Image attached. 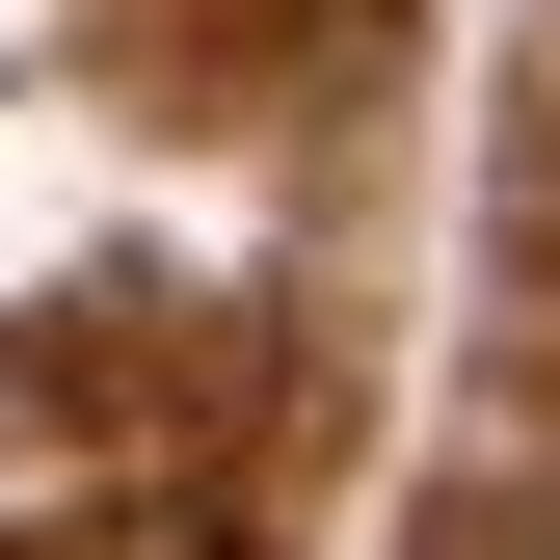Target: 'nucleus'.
<instances>
[{
  "mask_svg": "<svg viewBox=\"0 0 560 560\" xmlns=\"http://www.w3.org/2000/svg\"><path fill=\"white\" fill-rule=\"evenodd\" d=\"M107 560H241V534H107Z\"/></svg>",
  "mask_w": 560,
  "mask_h": 560,
  "instance_id": "obj_1",
  "label": "nucleus"
},
{
  "mask_svg": "<svg viewBox=\"0 0 560 560\" xmlns=\"http://www.w3.org/2000/svg\"><path fill=\"white\" fill-rule=\"evenodd\" d=\"M480 560H560V534H480Z\"/></svg>",
  "mask_w": 560,
  "mask_h": 560,
  "instance_id": "obj_2",
  "label": "nucleus"
}]
</instances>
